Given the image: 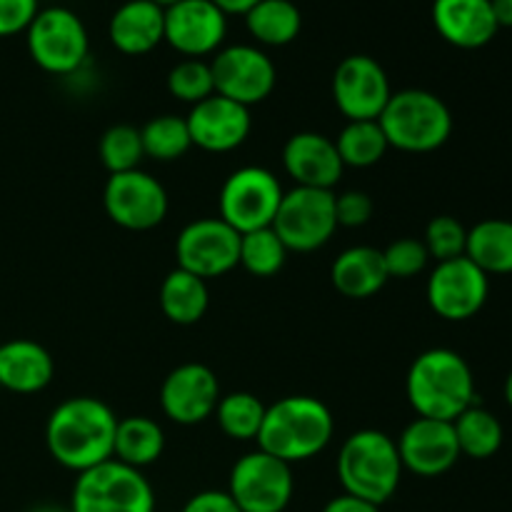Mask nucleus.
Masks as SVG:
<instances>
[{
    "mask_svg": "<svg viewBox=\"0 0 512 512\" xmlns=\"http://www.w3.org/2000/svg\"><path fill=\"white\" fill-rule=\"evenodd\" d=\"M163 450L165 433L153 418H148V415H130V418L118 420L113 445V458L118 463L143 470L148 465L158 463Z\"/></svg>",
    "mask_w": 512,
    "mask_h": 512,
    "instance_id": "26",
    "label": "nucleus"
},
{
    "mask_svg": "<svg viewBox=\"0 0 512 512\" xmlns=\"http://www.w3.org/2000/svg\"><path fill=\"white\" fill-rule=\"evenodd\" d=\"M100 163L105 165L110 175L128 173V170H138L145 158L143 138H140V128L128 123L110 125L103 133L98 143Z\"/></svg>",
    "mask_w": 512,
    "mask_h": 512,
    "instance_id": "34",
    "label": "nucleus"
},
{
    "mask_svg": "<svg viewBox=\"0 0 512 512\" xmlns=\"http://www.w3.org/2000/svg\"><path fill=\"white\" fill-rule=\"evenodd\" d=\"M108 38L123 55H148L165 43V10L150 0H125L110 18Z\"/></svg>",
    "mask_w": 512,
    "mask_h": 512,
    "instance_id": "23",
    "label": "nucleus"
},
{
    "mask_svg": "<svg viewBox=\"0 0 512 512\" xmlns=\"http://www.w3.org/2000/svg\"><path fill=\"white\" fill-rule=\"evenodd\" d=\"M330 280L343 298H373L390 280L383 250L370 248V245H355V248L343 250L330 268Z\"/></svg>",
    "mask_w": 512,
    "mask_h": 512,
    "instance_id": "24",
    "label": "nucleus"
},
{
    "mask_svg": "<svg viewBox=\"0 0 512 512\" xmlns=\"http://www.w3.org/2000/svg\"><path fill=\"white\" fill-rule=\"evenodd\" d=\"M215 93L233 103L253 108L270 98L278 80V70L270 55L255 45H228L210 60Z\"/></svg>",
    "mask_w": 512,
    "mask_h": 512,
    "instance_id": "11",
    "label": "nucleus"
},
{
    "mask_svg": "<svg viewBox=\"0 0 512 512\" xmlns=\"http://www.w3.org/2000/svg\"><path fill=\"white\" fill-rule=\"evenodd\" d=\"M293 465L255 450L230 470L228 495L243 512H283L293 500Z\"/></svg>",
    "mask_w": 512,
    "mask_h": 512,
    "instance_id": "10",
    "label": "nucleus"
},
{
    "mask_svg": "<svg viewBox=\"0 0 512 512\" xmlns=\"http://www.w3.org/2000/svg\"><path fill=\"white\" fill-rule=\"evenodd\" d=\"M265 408L268 405H263V400L255 398L253 393L238 390V393L220 395L218 408H215L213 415L223 435H228L230 440L248 443V440H258Z\"/></svg>",
    "mask_w": 512,
    "mask_h": 512,
    "instance_id": "31",
    "label": "nucleus"
},
{
    "mask_svg": "<svg viewBox=\"0 0 512 512\" xmlns=\"http://www.w3.org/2000/svg\"><path fill=\"white\" fill-rule=\"evenodd\" d=\"M283 193V185L268 168L245 165L225 178L218 198V218L240 235L273 228Z\"/></svg>",
    "mask_w": 512,
    "mask_h": 512,
    "instance_id": "8",
    "label": "nucleus"
},
{
    "mask_svg": "<svg viewBox=\"0 0 512 512\" xmlns=\"http://www.w3.org/2000/svg\"><path fill=\"white\" fill-rule=\"evenodd\" d=\"M340 160L345 168H370L388 153V138L378 120H348L335 138Z\"/></svg>",
    "mask_w": 512,
    "mask_h": 512,
    "instance_id": "30",
    "label": "nucleus"
},
{
    "mask_svg": "<svg viewBox=\"0 0 512 512\" xmlns=\"http://www.w3.org/2000/svg\"><path fill=\"white\" fill-rule=\"evenodd\" d=\"M323 512H380V508L378 505L368 503V500L343 493V495H338V498L328 500Z\"/></svg>",
    "mask_w": 512,
    "mask_h": 512,
    "instance_id": "41",
    "label": "nucleus"
},
{
    "mask_svg": "<svg viewBox=\"0 0 512 512\" xmlns=\"http://www.w3.org/2000/svg\"><path fill=\"white\" fill-rule=\"evenodd\" d=\"M505 400H508V405L512 408V373L508 375V380H505Z\"/></svg>",
    "mask_w": 512,
    "mask_h": 512,
    "instance_id": "45",
    "label": "nucleus"
},
{
    "mask_svg": "<svg viewBox=\"0 0 512 512\" xmlns=\"http://www.w3.org/2000/svg\"><path fill=\"white\" fill-rule=\"evenodd\" d=\"M55 360L40 343L15 338L0 345V390L33 395L53 383Z\"/></svg>",
    "mask_w": 512,
    "mask_h": 512,
    "instance_id": "22",
    "label": "nucleus"
},
{
    "mask_svg": "<svg viewBox=\"0 0 512 512\" xmlns=\"http://www.w3.org/2000/svg\"><path fill=\"white\" fill-rule=\"evenodd\" d=\"M103 208L115 225L133 233L158 228L168 215V193L145 170L110 175L103 188Z\"/></svg>",
    "mask_w": 512,
    "mask_h": 512,
    "instance_id": "12",
    "label": "nucleus"
},
{
    "mask_svg": "<svg viewBox=\"0 0 512 512\" xmlns=\"http://www.w3.org/2000/svg\"><path fill=\"white\" fill-rule=\"evenodd\" d=\"M435 30L445 43L463 50H478L498 33L490 0H435Z\"/></svg>",
    "mask_w": 512,
    "mask_h": 512,
    "instance_id": "21",
    "label": "nucleus"
},
{
    "mask_svg": "<svg viewBox=\"0 0 512 512\" xmlns=\"http://www.w3.org/2000/svg\"><path fill=\"white\" fill-rule=\"evenodd\" d=\"M373 198L363 190H348V193L335 195V218L338 228H363L373 218Z\"/></svg>",
    "mask_w": 512,
    "mask_h": 512,
    "instance_id": "38",
    "label": "nucleus"
},
{
    "mask_svg": "<svg viewBox=\"0 0 512 512\" xmlns=\"http://www.w3.org/2000/svg\"><path fill=\"white\" fill-rule=\"evenodd\" d=\"M185 123H188L195 148L208 150V153H230L240 148L253 130L250 108L218 93L193 105L185 115Z\"/></svg>",
    "mask_w": 512,
    "mask_h": 512,
    "instance_id": "19",
    "label": "nucleus"
},
{
    "mask_svg": "<svg viewBox=\"0 0 512 512\" xmlns=\"http://www.w3.org/2000/svg\"><path fill=\"white\" fill-rule=\"evenodd\" d=\"M28 512H70V508H65V505H55V503H40V505H33Z\"/></svg>",
    "mask_w": 512,
    "mask_h": 512,
    "instance_id": "44",
    "label": "nucleus"
},
{
    "mask_svg": "<svg viewBox=\"0 0 512 512\" xmlns=\"http://www.w3.org/2000/svg\"><path fill=\"white\" fill-rule=\"evenodd\" d=\"M28 53L38 68L50 75L80 73L88 63L90 38L85 23L68 8H43L25 30Z\"/></svg>",
    "mask_w": 512,
    "mask_h": 512,
    "instance_id": "7",
    "label": "nucleus"
},
{
    "mask_svg": "<svg viewBox=\"0 0 512 512\" xmlns=\"http://www.w3.org/2000/svg\"><path fill=\"white\" fill-rule=\"evenodd\" d=\"M208 280L175 268L160 285V310L175 325H195L208 313Z\"/></svg>",
    "mask_w": 512,
    "mask_h": 512,
    "instance_id": "25",
    "label": "nucleus"
},
{
    "mask_svg": "<svg viewBox=\"0 0 512 512\" xmlns=\"http://www.w3.org/2000/svg\"><path fill=\"white\" fill-rule=\"evenodd\" d=\"M150 3H155L158 8H163V10H168V8H173L175 3H180V0H150Z\"/></svg>",
    "mask_w": 512,
    "mask_h": 512,
    "instance_id": "46",
    "label": "nucleus"
},
{
    "mask_svg": "<svg viewBox=\"0 0 512 512\" xmlns=\"http://www.w3.org/2000/svg\"><path fill=\"white\" fill-rule=\"evenodd\" d=\"M140 138H143L145 158H153L158 163H173L193 148L185 118L170 113L148 120L140 128Z\"/></svg>",
    "mask_w": 512,
    "mask_h": 512,
    "instance_id": "32",
    "label": "nucleus"
},
{
    "mask_svg": "<svg viewBox=\"0 0 512 512\" xmlns=\"http://www.w3.org/2000/svg\"><path fill=\"white\" fill-rule=\"evenodd\" d=\"M378 123L390 148L403 153H433L453 133V115L445 100L423 88H405L390 95Z\"/></svg>",
    "mask_w": 512,
    "mask_h": 512,
    "instance_id": "5",
    "label": "nucleus"
},
{
    "mask_svg": "<svg viewBox=\"0 0 512 512\" xmlns=\"http://www.w3.org/2000/svg\"><path fill=\"white\" fill-rule=\"evenodd\" d=\"M405 395L418 418L453 423L460 413L475 405L473 370L455 350H425L410 365Z\"/></svg>",
    "mask_w": 512,
    "mask_h": 512,
    "instance_id": "3",
    "label": "nucleus"
},
{
    "mask_svg": "<svg viewBox=\"0 0 512 512\" xmlns=\"http://www.w3.org/2000/svg\"><path fill=\"white\" fill-rule=\"evenodd\" d=\"M38 10V0H0V38L25 33Z\"/></svg>",
    "mask_w": 512,
    "mask_h": 512,
    "instance_id": "39",
    "label": "nucleus"
},
{
    "mask_svg": "<svg viewBox=\"0 0 512 512\" xmlns=\"http://www.w3.org/2000/svg\"><path fill=\"white\" fill-rule=\"evenodd\" d=\"M403 470L420 478H438L460 460L458 438L453 423L430 418H415L395 440Z\"/></svg>",
    "mask_w": 512,
    "mask_h": 512,
    "instance_id": "18",
    "label": "nucleus"
},
{
    "mask_svg": "<svg viewBox=\"0 0 512 512\" xmlns=\"http://www.w3.org/2000/svg\"><path fill=\"white\" fill-rule=\"evenodd\" d=\"M180 512H243L230 498L228 490H203L195 493Z\"/></svg>",
    "mask_w": 512,
    "mask_h": 512,
    "instance_id": "40",
    "label": "nucleus"
},
{
    "mask_svg": "<svg viewBox=\"0 0 512 512\" xmlns=\"http://www.w3.org/2000/svg\"><path fill=\"white\" fill-rule=\"evenodd\" d=\"M228 35V15L213 0H180L165 10V43L185 58L218 53Z\"/></svg>",
    "mask_w": 512,
    "mask_h": 512,
    "instance_id": "16",
    "label": "nucleus"
},
{
    "mask_svg": "<svg viewBox=\"0 0 512 512\" xmlns=\"http://www.w3.org/2000/svg\"><path fill=\"white\" fill-rule=\"evenodd\" d=\"M168 90L180 103H188L190 108L203 103L205 98L215 95L213 70L210 63L200 58H185L178 65H173L168 73Z\"/></svg>",
    "mask_w": 512,
    "mask_h": 512,
    "instance_id": "35",
    "label": "nucleus"
},
{
    "mask_svg": "<svg viewBox=\"0 0 512 512\" xmlns=\"http://www.w3.org/2000/svg\"><path fill=\"white\" fill-rule=\"evenodd\" d=\"M118 415L108 403L90 395L68 398L45 423L50 458L75 475L113 458Z\"/></svg>",
    "mask_w": 512,
    "mask_h": 512,
    "instance_id": "1",
    "label": "nucleus"
},
{
    "mask_svg": "<svg viewBox=\"0 0 512 512\" xmlns=\"http://www.w3.org/2000/svg\"><path fill=\"white\" fill-rule=\"evenodd\" d=\"M383 260L390 278L408 280V278H415V275H420L425 268H428L430 255L428 250H425L423 240L400 238L383 250Z\"/></svg>",
    "mask_w": 512,
    "mask_h": 512,
    "instance_id": "37",
    "label": "nucleus"
},
{
    "mask_svg": "<svg viewBox=\"0 0 512 512\" xmlns=\"http://www.w3.org/2000/svg\"><path fill=\"white\" fill-rule=\"evenodd\" d=\"M273 230L288 253H313L320 250L338 230L333 190L298 188L283 193Z\"/></svg>",
    "mask_w": 512,
    "mask_h": 512,
    "instance_id": "9",
    "label": "nucleus"
},
{
    "mask_svg": "<svg viewBox=\"0 0 512 512\" xmlns=\"http://www.w3.org/2000/svg\"><path fill=\"white\" fill-rule=\"evenodd\" d=\"M423 245L435 263L463 258L465 245H468V228L453 215H438L425 228Z\"/></svg>",
    "mask_w": 512,
    "mask_h": 512,
    "instance_id": "36",
    "label": "nucleus"
},
{
    "mask_svg": "<svg viewBox=\"0 0 512 512\" xmlns=\"http://www.w3.org/2000/svg\"><path fill=\"white\" fill-rule=\"evenodd\" d=\"M490 293V278L463 255L435 265L428 278V305L435 315L450 323H463L483 310Z\"/></svg>",
    "mask_w": 512,
    "mask_h": 512,
    "instance_id": "14",
    "label": "nucleus"
},
{
    "mask_svg": "<svg viewBox=\"0 0 512 512\" xmlns=\"http://www.w3.org/2000/svg\"><path fill=\"white\" fill-rule=\"evenodd\" d=\"M285 260H288V248L273 228L240 235L238 265H243L255 278H273L275 273L283 270Z\"/></svg>",
    "mask_w": 512,
    "mask_h": 512,
    "instance_id": "33",
    "label": "nucleus"
},
{
    "mask_svg": "<svg viewBox=\"0 0 512 512\" xmlns=\"http://www.w3.org/2000/svg\"><path fill=\"white\" fill-rule=\"evenodd\" d=\"M403 473L398 445L383 430H358L340 445L338 478L343 493L380 508L398 493Z\"/></svg>",
    "mask_w": 512,
    "mask_h": 512,
    "instance_id": "4",
    "label": "nucleus"
},
{
    "mask_svg": "<svg viewBox=\"0 0 512 512\" xmlns=\"http://www.w3.org/2000/svg\"><path fill=\"white\" fill-rule=\"evenodd\" d=\"M333 435L335 418L323 400L313 395H285L265 408L258 448L295 465L323 453Z\"/></svg>",
    "mask_w": 512,
    "mask_h": 512,
    "instance_id": "2",
    "label": "nucleus"
},
{
    "mask_svg": "<svg viewBox=\"0 0 512 512\" xmlns=\"http://www.w3.org/2000/svg\"><path fill=\"white\" fill-rule=\"evenodd\" d=\"M243 18L255 43L268 48H283L293 43L303 28V15L293 0H260Z\"/></svg>",
    "mask_w": 512,
    "mask_h": 512,
    "instance_id": "28",
    "label": "nucleus"
},
{
    "mask_svg": "<svg viewBox=\"0 0 512 512\" xmlns=\"http://www.w3.org/2000/svg\"><path fill=\"white\" fill-rule=\"evenodd\" d=\"M240 233H235L225 220L198 218L180 230L175 240L178 268L198 275L203 280L223 278L238 268Z\"/></svg>",
    "mask_w": 512,
    "mask_h": 512,
    "instance_id": "13",
    "label": "nucleus"
},
{
    "mask_svg": "<svg viewBox=\"0 0 512 512\" xmlns=\"http://www.w3.org/2000/svg\"><path fill=\"white\" fill-rule=\"evenodd\" d=\"M225 15H245L253 5H258L260 0H213Z\"/></svg>",
    "mask_w": 512,
    "mask_h": 512,
    "instance_id": "42",
    "label": "nucleus"
},
{
    "mask_svg": "<svg viewBox=\"0 0 512 512\" xmlns=\"http://www.w3.org/2000/svg\"><path fill=\"white\" fill-rule=\"evenodd\" d=\"M498 28H512V0H490Z\"/></svg>",
    "mask_w": 512,
    "mask_h": 512,
    "instance_id": "43",
    "label": "nucleus"
},
{
    "mask_svg": "<svg viewBox=\"0 0 512 512\" xmlns=\"http://www.w3.org/2000/svg\"><path fill=\"white\" fill-rule=\"evenodd\" d=\"M393 88L383 65L370 55H348L333 73V100L348 120H378Z\"/></svg>",
    "mask_w": 512,
    "mask_h": 512,
    "instance_id": "15",
    "label": "nucleus"
},
{
    "mask_svg": "<svg viewBox=\"0 0 512 512\" xmlns=\"http://www.w3.org/2000/svg\"><path fill=\"white\" fill-rule=\"evenodd\" d=\"M220 400V383L203 363H183L165 375L160 408L178 425H200L213 418Z\"/></svg>",
    "mask_w": 512,
    "mask_h": 512,
    "instance_id": "17",
    "label": "nucleus"
},
{
    "mask_svg": "<svg viewBox=\"0 0 512 512\" xmlns=\"http://www.w3.org/2000/svg\"><path fill=\"white\" fill-rule=\"evenodd\" d=\"M455 438H458L460 455L473 460H488L503 445V425L490 410L470 405L465 413L453 420Z\"/></svg>",
    "mask_w": 512,
    "mask_h": 512,
    "instance_id": "29",
    "label": "nucleus"
},
{
    "mask_svg": "<svg viewBox=\"0 0 512 512\" xmlns=\"http://www.w3.org/2000/svg\"><path fill=\"white\" fill-rule=\"evenodd\" d=\"M465 258L473 260L485 275L512 273V220L488 218L468 230Z\"/></svg>",
    "mask_w": 512,
    "mask_h": 512,
    "instance_id": "27",
    "label": "nucleus"
},
{
    "mask_svg": "<svg viewBox=\"0 0 512 512\" xmlns=\"http://www.w3.org/2000/svg\"><path fill=\"white\" fill-rule=\"evenodd\" d=\"M283 168L298 188L333 190L343 178L345 165L333 138L303 130V133L290 135L285 143Z\"/></svg>",
    "mask_w": 512,
    "mask_h": 512,
    "instance_id": "20",
    "label": "nucleus"
},
{
    "mask_svg": "<svg viewBox=\"0 0 512 512\" xmlns=\"http://www.w3.org/2000/svg\"><path fill=\"white\" fill-rule=\"evenodd\" d=\"M70 512H155V490L143 470L115 458L78 473Z\"/></svg>",
    "mask_w": 512,
    "mask_h": 512,
    "instance_id": "6",
    "label": "nucleus"
}]
</instances>
